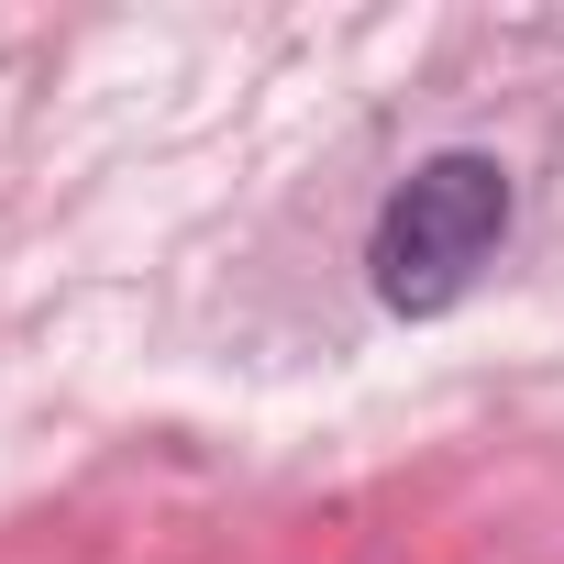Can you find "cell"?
Here are the masks:
<instances>
[{"mask_svg": "<svg viewBox=\"0 0 564 564\" xmlns=\"http://www.w3.org/2000/svg\"><path fill=\"white\" fill-rule=\"evenodd\" d=\"M498 232H509V166L498 155H476V144H454V155H421L399 188H388V210H377V243H366V265H377V300L388 311H454L465 289H476V265L498 254Z\"/></svg>", "mask_w": 564, "mask_h": 564, "instance_id": "cell-1", "label": "cell"}]
</instances>
